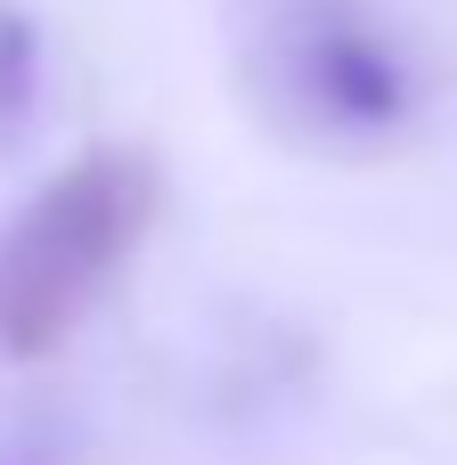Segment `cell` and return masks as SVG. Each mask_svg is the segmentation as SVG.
I'll use <instances>...</instances> for the list:
<instances>
[{"label": "cell", "instance_id": "7a4b0ae2", "mask_svg": "<svg viewBox=\"0 0 457 465\" xmlns=\"http://www.w3.org/2000/svg\"><path fill=\"white\" fill-rule=\"evenodd\" d=\"M270 74L286 106L327 139H392L417 114V57L352 0H303L270 33Z\"/></svg>", "mask_w": 457, "mask_h": 465}, {"label": "cell", "instance_id": "3957f363", "mask_svg": "<svg viewBox=\"0 0 457 465\" xmlns=\"http://www.w3.org/2000/svg\"><path fill=\"white\" fill-rule=\"evenodd\" d=\"M41 106V33L16 0H0V147L33 123Z\"/></svg>", "mask_w": 457, "mask_h": 465}, {"label": "cell", "instance_id": "6da1fadb", "mask_svg": "<svg viewBox=\"0 0 457 465\" xmlns=\"http://www.w3.org/2000/svg\"><path fill=\"white\" fill-rule=\"evenodd\" d=\"M164 172L147 147H90L49 172L0 229V360H49L147 245Z\"/></svg>", "mask_w": 457, "mask_h": 465}]
</instances>
